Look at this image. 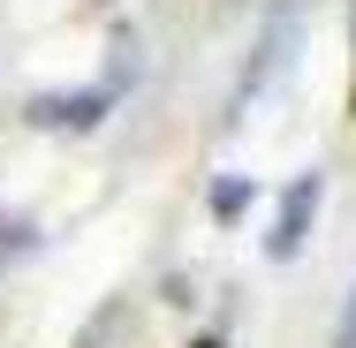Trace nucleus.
Segmentation results:
<instances>
[{"label": "nucleus", "instance_id": "nucleus-1", "mask_svg": "<svg viewBox=\"0 0 356 348\" xmlns=\"http://www.w3.org/2000/svg\"><path fill=\"white\" fill-rule=\"evenodd\" d=\"M318 205H326V182H318V174H296V182L281 190L273 235H266V258H273V265L303 258V242H311V227H318Z\"/></svg>", "mask_w": 356, "mask_h": 348}, {"label": "nucleus", "instance_id": "nucleus-2", "mask_svg": "<svg viewBox=\"0 0 356 348\" xmlns=\"http://www.w3.org/2000/svg\"><path fill=\"white\" fill-rule=\"evenodd\" d=\"M106 106H114V91L106 83H83V91H38L23 114H31V129H99Z\"/></svg>", "mask_w": 356, "mask_h": 348}, {"label": "nucleus", "instance_id": "nucleus-3", "mask_svg": "<svg viewBox=\"0 0 356 348\" xmlns=\"http://www.w3.org/2000/svg\"><path fill=\"white\" fill-rule=\"evenodd\" d=\"M250 197H258V182H250V174H220V182H213V219H243Z\"/></svg>", "mask_w": 356, "mask_h": 348}, {"label": "nucleus", "instance_id": "nucleus-4", "mask_svg": "<svg viewBox=\"0 0 356 348\" xmlns=\"http://www.w3.org/2000/svg\"><path fill=\"white\" fill-rule=\"evenodd\" d=\"M334 348H356V288H349V303H341V318H334Z\"/></svg>", "mask_w": 356, "mask_h": 348}, {"label": "nucleus", "instance_id": "nucleus-5", "mask_svg": "<svg viewBox=\"0 0 356 348\" xmlns=\"http://www.w3.org/2000/svg\"><path fill=\"white\" fill-rule=\"evenodd\" d=\"M197 348H213V341H197Z\"/></svg>", "mask_w": 356, "mask_h": 348}]
</instances>
